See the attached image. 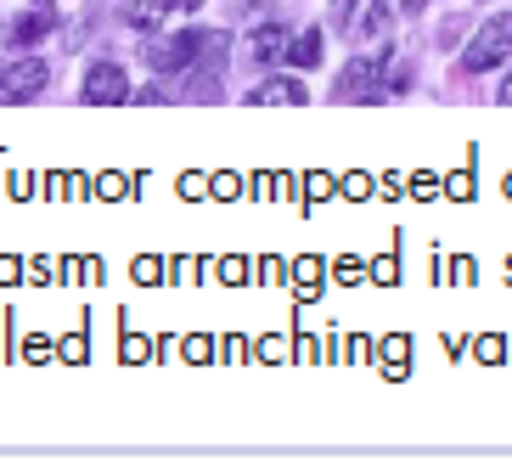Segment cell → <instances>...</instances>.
Wrapping results in <instances>:
<instances>
[{
    "label": "cell",
    "instance_id": "1",
    "mask_svg": "<svg viewBox=\"0 0 512 473\" xmlns=\"http://www.w3.org/2000/svg\"><path fill=\"white\" fill-rule=\"evenodd\" d=\"M197 51H203V34H197V29H181V34H147V40H141V57H147L152 74H186Z\"/></svg>",
    "mask_w": 512,
    "mask_h": 473
},
{
    "label": "cell",
    "instance_id": "2",
    "mask_svg": "<svg viewBox=\"0 0 512 473\" xmlns=\"http://www.w3.org/2000/svg\"><path fill=\"white\" fill-rule=\"evenodd\" d=\"M512 57V17H490L479 34H473V46L462 51V74H490L501 62Z\"/></svg>",
    "mask_w": 512,
    "mask_h": 473
},
{
    "label": "cell",
    "instance_id": "3",
    "mask_svg": "<svg viewBox=\"0 0 512 473\" xmlns=\"http://www.w3.org/2000/svg\"><path fill=\"white\" fill-rule=\"evenodd\" d=\"M51 68L40 57H23V62H6L0 68V102H29V96L46 91Z\"/></svg>",
    "mask_w": 512,
    "mask_h": 473
},
{
    "label": "cell",
    "instance_id": "4",
    "mask_svg": "<svg viewBox=\"0 0 512 473\" xmlns=\"http://www.w3.org/2000/svg\"><path fill=\"white\" fill-rule=\"evenodd\" d=\"M377 74H383V57H355L344 68V79L332 85V102H355V96H366V102H377L383 96V85H377Z\"/></svg>",
    "mask_w": 512,
    "mask_h": 473
},
{
    "label": "cell",
    "instance_id": "5",
    "mask_svg": "<svg viewBox=\"0 0 512 473\" xmlns=\"http://www.w3.org/2000/svg\"><path fill=\"white\" fill-rule=\"evenodd\" d=\"M85 102L91 107H113V102H130V79H124L119 62H91V74H85Z\"/></svg>",
    "mask_w": 512,
    "mask_h": 473
},
{
    "label": "cell",
    "instance_id": "6",
    "mask_svg": "<svg viewBox=\"0 0 512 473\" xmlns=\"http://www.w3.org/2000/svg\"><path fill=\"white\" fill-rule=\"evenodd\" d=\"M287 46H293V34H287L282 23H259V29L248 34V62H254V68H271V62L287 57Z\"/></svg>",
    "mask_w": 512,
    "mask_h": 473
},
{
    "label": "cell",
    "instance_id": "7",
    "mask_svg": "<svg viewBox=\"0 0 512 473\" xmlns=\"http://www.w3.org/2000/svg\"><path fill=\"white\" fill-rule=\"evenodd\" d=\"M51 29H57V17H51L46 6H40V12H17V17H12V29H6V46L29 51V46H40Z\"/></svg>",
    "mask_w": 512,
    "mask_h": 473
},
{
    "label": "cell",
    "instance_id": "8",
    "mask_svg": "<svg viewBox=\"0 0 512 473\" xmlns=\"http://www.w3.org/2000/svg\"><path fill=\"white\" fill-rule=\"evenodd\" d=\"M304 96H310V91H304L299 74H276V79H265V85H254V91H248V102H254V107H276V102L299 107Z\"/></svg>",
    "mask_w": 512,
    "mask_h": 473
},
{
    "label": "cell",
    "instance_id": "9",
    "mask_svg": "<svg viewBox=\"0 0 512 473\" xmlns=\"http://www.w3.org/2000/svg\"><path fill=\"white\" fill-rule=\"evenodd\" d=\"M119 12H124V23H130V29H158L169 12H181V0H124Z\"/></svg>",
    "mask_w": 512,
    "mask_h": 473
},
{
    "label": "cell",
    "instance_id": "10",
    "mask_svg": "<svg viewBox=\"0 0 512 473\" xmlns=\"http://www.w3.org/2000/svg\"><path fill=\"white\" fill-rule=\"evenodd\" d=\"M389 6H383V0H361V17H355V23H349V34H355V40H383V34H389Z\"/></svg>",
    "mask_w": 512,
    "mask_h": 473
},
{
    "label": "cell",
    "instance_id": "11",
    "mask_svg": "<svg viewBox=\"0 0 512 473\" xmlns=\"http://www.w3.org/2000/svg\"><path fill=\"white\" fill-rule=\"evenodd\" d=\"M287 62H293V68H316L321 62V29H299V40L287 46Z\"/></svg>",
    "mask_w": 512,
    "mask_h": 473
},
{
    "label": "cell",
    "instance_id": "12",
    "mask_svg": "<svg viewBox=\"0 0 512 473\" xmlns=\"http://www.w3.org/2000/svg\"><path fill=\"white\" fill-rule=\"evenodd\" d=\"M96 198H124V175H102L96 181Z\"/></svg>",
    "mask_w": 512,
    "mask_h": 473
},
{
    "label": "cell",
    "instance_id": "13",
    "mask_svg": "<svg viewBox=\"0 0 512 473\" xmlns=\"http://www.w3.org/2000/svg\"><path fill=\"white\" fill-rule=\"evenodd\" d=\"M214 192H220V198H237L242 181H237V175H220V181H214Z\"/></svg>",
    "mask_w": 512,
    "mask_h": 473
},
{
    "label": "cell",
    "instance_id": "14",
    "mask_svg": "<svg viewBox=\"0 0 512 473\" xmlns=\"http://www.w3.org/2000/svg\"><path fill=\"white\" fill-rule=\"evenodd\" d=\"M344 192H349V198H366V192H372V181H366V175H349Z\"/></svg>",
    "mask_w": 512,
    "mask_h": 473
},
{
    "label": "cell",
    "instance_id": "15",
    "mask_svg": "<svg viewBox=\"0 0 512 473\" xmlns=\"http://www.w3.org/2000/svg\"><path fill=\"white\" fill-rule=\"evenodd\" d=\"M411 192H417V198H434L439 181H434V175H417V181H411Z\"/></svg>",
    "mask_w": 512,
    "mask_h": 473
},
{
    "label": "cell",
    "instance_id": "16",
    "mask_svg": "<svg viewBox=\"0 0 512 473\" xmlns=\"http://www.w3.org/2000/svg\"><path fill=\"white\" fill-rule=\"evenodd\" d=\"M501 102H507V107H512V74H507V85H501Z\"/></svg>",
    "mask_w": 512,
    "mask_h": 473
},
{
    "label": "cell",
    "instance_id": "17",
    "mask_svg": "<svg viewBox=\"0 0 512 473\" xmlns=\"http://www.w3.org/2000/svg\"><path fill=\"white\" fill-rule=\"evenodd\" d=\"M197 6H203V0H181V12H197Z\"/></svg>",
    "mask_w": 512,
    "mask_h": 473
},
{
    "label": "cell",
    "instance_id": "18",
    "mask_svg": "<svg viewBox=\"0 0 512 473\" xmlns=\"http://www.w3.org/2000/svg\"><path fill=\"white\" fill-rule=\"evenodd\" d=\"M507 192H512V181H507Z\"/></svg>",
    "mask_w": 512,
    "mask_h": 473
}]
</instances>
